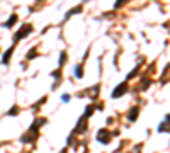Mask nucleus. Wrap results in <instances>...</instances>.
Here are the masks:
<instances>
[{"instance_id": "obj_1", "label": "nucleus", "mask_w": 170, "mask_h": 153, "mask_svg": "<svg viewBox=\"0 0 170 153\" xmlns=\"http://www.w3.org/2000/svg\"><path fill=\"white\" fill-rule=\"evenodd\" d=\"M31 29H32L31 26H24V27H22V29L19 31V34L15 36V39H21V38H24L26 34H29V32H31Z\"/></svg>"}, {"instance_id": "obj_2", "label": "nucleus", "mask_w": 170, "mask_h": 153, "mask_svg": "<svg viewBox=\"0 0 170 153\" xmlns=\"http://www.w3.org/2000/svg\"><path fill=\"white\" fill-rule=\"evenodd\" d=\"M126 92V83H121V85H118V89L112 92V97H119L121 94H124Z\"/></svg>"}, {"instance_id": "obj_3", "label": "nucleus", "mask_w": 170, "mask_h": 153, "mask_svg": "<svg viewBox=\"0 0 170 153\" xmlns=\"http://www.w3.org/2000/svg\"><path fill=\"white\" fill-rule=\"evenodd\" d=\"M105 134H107V131H104V129L99 133V141H100V143H107V141H105Z\"/></svg>"}, {"instance_id": "obj_4", "label": "nucleus", "mask_w": 170, "mask_h": 153, "mask_svg": "<svg viewBox=\"0 0 170 153\" xmlns=\"http://www.w3.org/2000/svg\"><path fill=\"white\" fill-rule=\"evenodd\" d=\"M136 116H138V109H133V111H131V114H129V119L133 121V119H134Z\"/></svg>"}, {"instance_id": "obj_5", "label": "nucleus", "mask_w": 170, "mask_h": 153, "mask_svg": "<svg viewBox=\"0 0 170 153\" xmlns=\"http://www.w3.org/2000/svg\"><path fill=\"white\" fill-rule=\"evenodd\" d=\"M10 53H12V48H10V50L5 53V56H3V63H7V61H9V56H10Z\"/></svg>"}, {"instance_id": "obj_6", "label": "nucleus", "mask_w": 170, "mask_h": 153, "mask_svg": "<svg viewBox=\"0 0 170 153\" xmlns=\"http://www.w3.org/2000/svg\"><path fill=\"white\" fill-rule=\"evenodd\" d=\"M75 72H77V73H75L77 76H82V73H80V72H82V68H80V66H77V70H75Z\"/></svg>"}]
</instances>
